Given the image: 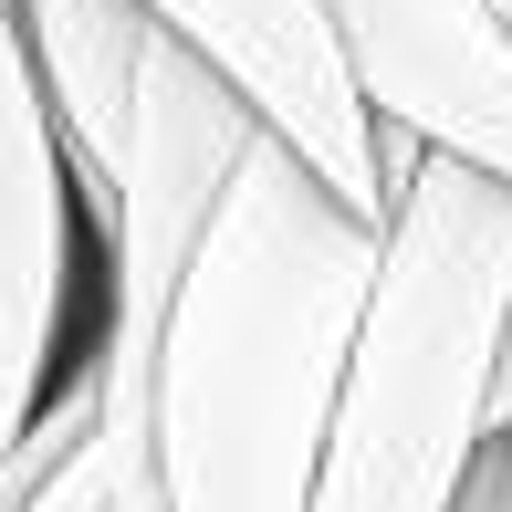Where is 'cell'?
I'll return each instance as SVG.
<instances>
[{
    "label": "cell",
    "mask_w": 512,
    "mask_h": 512,
    "mask_svg": "<svg viewBox=\"0 0 512 512\" xmlns=\"http://www.w3.org/2000/svg\"><path fill=\"white\" fill-rule=\"evenodd\" d=\"M377 220L283 136L220 178L147 345V460L168 512H304Z\"/></svg>",
    "instance_id": "6da1fadb"
},
{
    "label": "cell",
    "mask_w": 512,
    "mask_h": 512,
    "mask_svg": "<svg viewBox=\"0 0 512 512\" xmlns=\"http://www.w3.org/2000/svg\"><path fill=\"white\" fill-rule=\"evenodd\" d=\"M512 314V178L418 147L377 209L304 512H460L492 450V345Z\"/></svg>",
    "instance_id": "7a4b0ae2"
},
{
    "label": "cell",
    "mask_w": 512,
    "mask_h": 512,
    "mask_svg": "<svg viewBox=\"0 0 512 512\" xmlns=\"http://www.w3.org/2000/svg\"><path fill=\"white\" fill-rule=\"evenodd\" d=\"M262 136L251 95L178 42L168 21L147 32L136 53V95H126V136H115V168H105V220H95V356L115 366H147L157 314H168L178 272H189V241L220 199V178L241 168V147Z\"/></svg>",
    "instance_id": "3957f363"
},
{
    "label": "cell",
    "mask_w": 512,
    "mask_h": 512,
    "mask_svg": "<svg viewBox=\"0 0 512 512\" xmlns=\"http://www.w3.org/2000/svg\"><path fill=\"white\" fill-rule=\"evenodd\" d=\"M84 209L74 168H63L42 74L21 53V11L0 0V439L42 408V387L63 377L95 304H84Z\"/></svg>",
    "instance_id": "277c9868"
},
{
    "label": "cell",
    "mask_w": 512,
    "mask_h": 512,
    "mask_svg": "<svg viewBox=\"0 0 512 512\" xmlns=\"http://www.w3.org/2000/svg\"><path fill=\"white\" fill-rule=\"evenodd\" d=\"M366 115L512 178V21L492 0H314Z\"/></svg>",
    "instance_id": "5b68a950"
},
{
    "label": "cell",
    "mask_w": 512,
    "mask_h": 512,
    "mask_svg": "<svg viewBox=\"0 0 512 512\" xmlns=\"http://www.w3.org/2000/svg\"><path fill=\"white\" fill-rule=\"evenodd\" d=\"M147 11L168 21L178 42H199L251 95V115H262L335 199H356L366 220L387 209V189H377V115L356 105L345 53L314 21V0H147Z\"/></svg>",
    "instance_id": "8992f818"
},
{
    "label": "cell",
    "mask_w": 512,
    "mask_h": 512,
    "mask_svg": "<svg viewBox=\"0 0 512 512\" xmlns=\"http://www.w3.org/2000/svg\"><path fill=\"white\" fill-rule=\"evenodd\" d=\"M11 11H21V53L42 74V105H53L63 168H74V209L95 230L115 136H126V95H136V53H147L157 11L147 0H11Z\"/></svg>",
    "instance_id": "52a82bcc"
},
{
    "label": "cell",
    "mask_w": 512,
    "mask_h": 512,
    "mask_svg": "<svg viewBox=\"0 0 512 512\" xmlns=\"http://www.w3.org/2000/svg\"><path fill=\"white\" fill-rule=\"evenodd\" d=\"M21 512H168L157 502V460H147V366L95 356V418L42 471V492Z\"/></svg>",
    "instance_id": "ba28073f"
},
{
    "label": "cell",
    "mask_w": 512,
    "mask_h": 512,
    "mask_svg": "<svg viewBox=\"0 0 512 512\" xmlns=\"http://www.w3.org/2000/svg\"><path fill=\"white\" fill-rule=\"evenodd\" d=\"M492 429H512V314H502V345H492Z\"/></svg>",
    "instance_id": "9c48e42d"
},
{
    "label": "cell",
    "mask_w": 512,
    "mask_h": 512,
    "mask_svg": "<svg viewBox=\"0 0 512 512\" xmlns=\"http://www.w3.org/2000/svg\"><path fill=\"white\" fill-rule=\"evenodd\" d=\"M481 460H492V512H512V429H492V450H481Z\"/></svg>",
    "instance_id": "30bf717a"
}]
</instances>
